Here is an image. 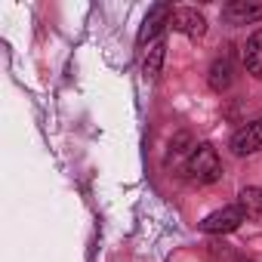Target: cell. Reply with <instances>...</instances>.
<instances>
[{
	"label": "cell",
	"mask_w": 262,
	"mask_h": 262,
	"mask_svg": "<svg viewBox=\"0 0 262 262\" xmlns=\"http://www.w3.org/2000/svg\"><path fill=\"white\" fill-rule=\"evenodd\" d=\"M185 173L191 182L198 185H213L222 179V161H219V151L210 145V142H201L188 151V161H185Z\"/></svg>",
	"instance_id": "6da1fadb"
},
{
	"label": "cell",
	"mask_w": 262,
	"mask_h": 262,
	"mask_svg": "<svg viewBox=\"0 0 262 262\" xmlns=\"http://www.w3.org/2000/svg\"><path fill=\"white\" fill-rule=\"evenodd\" d=\"M231 80H234V65H231V59H228V56H219V59L210 65L207 83H210V90H213V93H225V90L231 86Z\"/></svg>",
	"instance_id": "ba28073f"
},
{
	"label": "cell",
	"mask_w": 262,
	"mask_h": 262,
	"mask_svg": "<svg viewBox=\"0 0 262 262\" xmlns=\"http://www.w3.org/2000/svg\"><path fill=\"white\" fill-rule=\"evenodd\" d=\"M241 62L247 68V74L253 77H262V31H253L241 50Z\"/></svg>",
	"instance_id": "52a82bcc"
},
{
	"label": "cell",
	"mask_w": 262,
	"mask_h": 262,
	"mask_svg": "<svg viewBox=\"0 0 262 262\" xmlns=\"http://www.w3.org/2000/svg\"><path fill=\"white\" fill-rule=\"evenodd\" d=\"M244 222H247L244 207H241V204H228V207H222V210L204 216V219H201V231H207V234H228V231L241 228Z\"/></svg>",
	"instance_id": "7a4b0ae2"
},
{
	"label": "cell",
	"mask_w": 262,
	"mask_h": 262,
	"mask_svg": "<svg viewBox=\"0 0 262 262\" xmlns=\"http://www.w3.org/2000/svg\"><path fill=\"white\" fill-rule=\"evenodd\" d=\"M170 28L179 31V34H185V37H191V40H201L207 34V19L198 10H191V7H179V10H173Z\"/></svg>",
	"instance_id": "277c9868"
},
{
	"label": "cell",
	"mask_w": 262,
	"mask_h": 262,
	"mask_svg": "<svg viewBox=\"0 0 262 262\" xmlns=\"http://www.w3.org/2000/svg\"><path fill=\"white\" fill-rule=\"evenodd\" d=\"M228 145H231V151H234L237 158L262 151V117H259V120L244 123L241 129H234V136H231V142H228Z\"/></svg>",
	"instance_id": "3957f363"
},
{
	"label": "cell",
	"mask_w": 262,
	"mask_h": 262,
	"mask_svg": "<svg viewBox=\"0 0 262 262\" xmlns=\"http://www.w3.org/2000/svg\"><path fill=\"white\" fill-rule=\"evenodd\" d=\"M237 204L244 207L247 219H262V188H259V185H247V188H241Z\"/></svg>",
	"instance_id": "30bf717a"
},
{
	"label": "cell",
	"mask_w": 262,
	"mask_h": 262,
	"mask_svg": "<svg viewBox=\"0 0 262 262\" xmlns=\"http://www.w3.org/2000/svg\"><path fill=\"white\" fill-rule=\"evenodd\" d=\"M164 56H167V43H164V37L151 40L148 50H145V56H142V74H145V80H158L161 65H164Z\"/></svg>",
	"instance_id": "9c48e42d"
},
{
	"label": "cell",
	"mask_w": 262,
	"mask_h": 262,
	"mask_svg": "<svg viewBox=\"0 0 262 262\" xmlns=\"http://www.w3.org/2000/svg\"><path fill=\"white\" fill-rule=\"evenodd\" d=\"M228 25H253L262 19V4H250V0H231L222 10Z\"/></svg>",
	"instance_id": "8992f818"
},
{
	"label": "cell",
	"mask_w": 262,
	"mask_h": 262,
	"mask_svg": "<svg viewBox=\"0 0 262 262\" xmlns=\"http://www.w3.org/2000/svg\"><path fill=\"white\" fill-rule=\"evenodd\" d=\"M170 19H173V7H170V4H155V7L148 10L145 22H142L139 43H151V40H158L161 31H164V25H170Z\"/></svg>",
	"instance_id": "5b68a950"
}]
</instances>
